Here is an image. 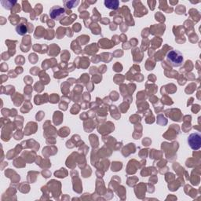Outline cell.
Masks as SVG:
<instances>
[{"label":"cell","mask_w":201,"mask_h":201,"mask_svg":"<svg viewBox=\"0 0 201 201\" xmlns=\"http://www.w3.org/2000/svg\"><path fill=\"white\" fill-rule=\"evenodd\" d=\"M167 60L173 67H180L183 64V55L177 50H172L167 53Z\"/></svg>","instance_id":"6da1fadb"},{"label":"cell","mask_w":201,"mask_h":201,"mask_svg":"<svg viewBox=\"0 0 201 201\" xmlns=\"http://www.w3.org/2000/svg\"><path fill=\"white\" fill-rule=\"evenodd\" d=\"M188 144L193 150H199L201 148V135L199 132L191 134L188 138Z\"/></svg>","instance_id":"7a4b0ae2"},{"label":"cell","mask_w":201,"mask_h":201,"mask_svg":"<svg viewBox=\"0 0 201 201\" xmlns=\"http://www.w3.org/2000/svg\"><path fill=\"white\" fill-rule=\"evenodd\" d=\"M66 15V11L65 8L60 6H54L50 10V17L51 19L55 20H61L65 18Z\"/></svg>","instance_id":"3957f363"},{"label":"cell","mask_w":201,"mask_h":201,"mask_svg":"<svg viewBox=\"0 0 201 201\" xmlns=\"http://www.w3.org/2000/svg\"><path fill=\"white\" fill-rule=\"evenodd\" d=\"M104 3H105V7L113 10H117L119 8V2L118 0H105Z\"/></svg>","instance_id":"277c9868"},{"label":"cell","mask_w":201,"mask_h":201,"mask_svg":"<svg viewBox=\"0 0 201 201\" xmlns=\"http://www.w3.org/2000/svg\"><path fill=\"white\" fill-rule=\"evenodd\" d=\"M16 31H17V33L20 35H24L28 32V28L25 24L20 23V24H18V26L16 27Z\"/></svg>","instance_id":"5b68a950"},{"label":"cell","mask_w":201,"mask_h":201,"mask_svg":"<svg viewBox=\"0 0 201 201\" xmlns=\"http://www.w3.org/2000/svg\"><path fill=\"white\" fill-rule=\"evenodd\" d=\"M64 5L66 7V9L68 10H70L72 8H74L75 6H77L78 4L79 3V0H72V1H64L63 2Z\"/></svg>","instance_id":"8992f818"},{"label":"cell","mask_w":201,"mask_h":201,"mask_svg":"<svg viewBox=\"0 0 201 201\" xmlns=\"http://www.w3.org/2000/svg\"><path fill=\"white\" fill-rule=\"evenodd\" d=\"M3 7L6 10H12L13 7L18 3L17 1H1L0 2Z\"/></svg>","instance_id":"52a82bcc"},{"label":"cell","mask_w":201,"mask_h":201,"mask_svg":"<svg viewBox=\"0 0 201 201\" xmlns=\"http://www.w3.org/2000/svg\"><path fill=\"white\" fill-rule=\"evenodd\" d=\"M22 6H23V8H24V10L25 11H26V12H28L29 10H28V8L31 10V7H29V6H31L30 4H29V3H28V1H23L22 2Z\"/></svg>","instance_id":"ba28073f"},{"label":"cell","mask_w":201,"mask_h":201,"mask_svg":"<svg viewBox=\"0 0 201 201\" xmlns=\"http://www.w3.org/2000/svg\"><path fill=\"white\" fill-rule=\"evenodd\" d=\"M20 4H18V3H17L13 7V9L11 10V11H12V13H18V12H20Z\"/></svg>","instance_id":"9c48e42d"},{"label":"cell","mask_w":201,"mask_h":201,"mask_svg":"<svg viewBox=\"0 0 201 201\" xmlns=\"http://www.w3.org/2000/svg\"><path fill=\"white\" fill-rule=\"evenodd\" d=\"M148 4L150 6L151 10H154V6H156V1H148Z\"/></svg>","instance_id":"30bf717a"},{"label":"cell","mask_w":201,"mask_h":201,"mask_svg":"<svg viewBox=\"0 0 201 201\" xmlns=\"http://www.w3.org/2000/svg\"><path fill=\"white\" fill-rule=\"evenodd\" d=\"M179 7L180 9V10H179V11H176L177 12V13H179V14H181V12H182V10H186V8H185V6L183 5H180V6H178Z\"/></svg>","instance_id":"8fae6325"},{"label":"cell","mask_w":201,"mask_h":201,"mask_svg":"<svg viewBox=\"0 0 201 201\" xmlns=\"http://www.w3.org/2000/svg\"><path fill=\"white\" fill-rule=\"evenodd\" d=\"M178 3H179V1H178V0H176V1H174V2L170 1V4H171V5H176Z\"/></svg>","instance_id":"7c38bea8"}]
</instances>
